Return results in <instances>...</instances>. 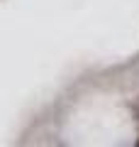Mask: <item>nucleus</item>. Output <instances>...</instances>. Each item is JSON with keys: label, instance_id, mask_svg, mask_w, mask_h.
Segmentation results:
<instances>
[{"label": "nucleus", "instance_id": "1", "mask_svg": "<svg viewBox=\"0 0 139 147\" xmlns=\"http://www.w3.org/2000/svg\"><path fill=\"white\" fill-rule=\"evenodd\" d=\"M132 110H134V115H137V120H139V98H137V103L132 105Z\"/></svg>", "mask_w": 139, "mask_h": 147}, {"label": "nucleus", "instance_id": "2", "mask_svg": "<svg viewBox=\"0 0 139 147\" xmlns=\"http://www.w3.org/2000/svg\"><path fill=\"white\" fill-rule=\"evenodd\" d=\"M137 145H139V140H137Z\"/></svg>", "mask_w": 139, "mask_h": 147}]
</instances>
